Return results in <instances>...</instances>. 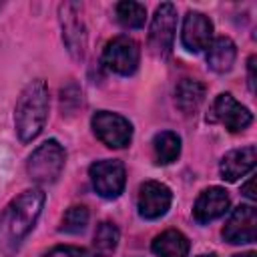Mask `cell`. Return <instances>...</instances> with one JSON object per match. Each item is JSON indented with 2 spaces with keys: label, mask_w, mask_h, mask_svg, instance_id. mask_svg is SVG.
<instances>
[{
  "label": "cell",
  "mask_w": 257,
  "mask_h": 257,
  "mask_svg": "<svg viewBox=\"0 0 257 257\" xmlns=\"http://www.w3.org/2000/svg\"><path fill=\"white\" fill-rule=\"evenodd\" d=\"M44 205V193L28 189L18 195L0 215V239L4 243L18 245L34 227Z\"/></svg>",
  "instance_id": "cell-1"
},
{
  "label": "cell",
  "mask_w": 257,
  "mask_h": 257,
  "mask_svg": "<svg viewBox=\"0 0 257 257\" xmlns=\"http://www.w3.org/2000/svg\"><path fill=\"white\" fill-rule=\"evenodd\" d=\"M48 116V88L44 80H32L24 86V90L18 96L16 112H14V124L18 139L22 143H30L40 135L44 128Z\"/></svg>",
  "instance_id": "cell-2"
},
{
  "label": "cell",
  "mask_w": 257,
  "mask_h": 257,
  "mask_svg": "<svg viewBox=\"0 0 257 257\" xmlns=\"http://www.w3.org/2000/svg\"><path fill=\"white\" fill-rule=\"evenodd\" d=\"M64 161H66V155H64V149L60 147L58 141H46L42 143L30 157H28V165H26V171L30 175V179L38 185H50L54 183L62 169H64Z\"/></svg>",
  "instance_id": "cell-3"
},
{
  "label": "cell",
  "mask_w": 257,
  "mask_h": 257,
  "mask_svg": "<svg viewBox=\"0 0 257 257\" xmlns=\"http://www.w3.org/2000/svg\"><path fill=\"white\" fill-rule=\"evenodd\" d=\"M175 28H177V10L171 2H163L153 16L151 30H149V48L155 56L165 58L175 40Z\"/></svg>",
  "instance_id": "cell-4"
},
{
  "label": "cell",
  "mask_w": 257,
  "mask_h": 257,
  "mask_svg": "<svg viewBox=\"0 0 257 257\" xmlns=\"http://www.w3.org/2000/svg\"><path fill=\"white\" fill-rule=\"evenodd\" d=\"M139 44L128 36H114L102 50V64L120 76H131L139 66Z\"/></svg>",
  "instance_id": "cell-5"
},
{
  "label": "cell",
  "mask_w": 257,
  "mask_h": 257,
  "mask_svg": "<svg viewBox=\"0 0 257 257\" xmlns=\"http://www.w3.org/2000/svg\"><path fill=\"white\" fill-rule=\"evenodd\" d=\"M90 124L96 139L110 149H124L133 139V124L116 112L98 110L92 116Z\"/></svg>",
  "instance_id": "cell-6"
},
{
  "label": "cell",
  "mask_w": 257,
  "mask_h": 257,
  "mask_svg": "<svg viewBox=\"0 0 257 257\" xmlns=\"http://www.w3.org/2000/svg\"><path fill=\"white\" fill-rule=\"evenodd\" d=\"M88 175L94 191L104 199H116L124 189L126 175L120 161H112V159L96 161L90 165Z\"/></svg>",
  "instance_id": "cell-7"
},
{
  "label": "cell",
  "mask_w": 257,
  "mask_h": 257,
  "mask_svg": "<svg viewBox=\"0 0 257 257\" xmlns=\"http://www.w3.org/2000/svg\"><path fill=\"white\" fill-rule=\"evenodd\" d=\"M211 120L221 122L231 133H239L251 124L253 114L249 112V108H245L241 102H237L229 92H223L213 102Z\"/></svg>",
  "instance_id": "cell-8"
},
{
  "label": "cell",
  "mask_w": 257,
  "mask_h": 257,
  "mask_svg": "<svg viewBox=\"0 0 257 257\" xmlns=\"http://www.w3.org/2000/svg\"><path fill=\"white\" fill-rule=\"evenodd\" d=\"M225 241L233 245L253 243L257 239V213L253 205H239L223 227Z\"/></svg>",
  "instance_id": "cell-9"
},
{
  "label": "cell",
  "mask_w": 257,
  "mask_h": 257,
  "mask_svg": "<svg viewBox=\"0 0 257 257\" xmlns=\"http://www.w3.org/2000/svg\"><path fill=\"white\" fill-rule=\"evenodd\" d=\"M173 195L171 189L159 181H147L139 189V215L143 219H159L163 217L171 207Z\"/></svg>",
  "instance_id": "cell-10"
},
{
  "label": "cell",
  "mask_w": 257,
  "mask_h": 257,
  "mask_svg": "<svg viewBox=\"0 0 257 257\" xmlns=\"http://www.w3.org/2000/svg\"><path fill=\"white\" fill-rule=\"evenodd\" d=\"M60 26H62V38L68 48V52L78 60L84 54V24L80 18V8L78 4L66 2L60 4Z\"/></svg>",
  "instance_id": "cell-11"
},
{
  "label": "cell",
  "mask_w": 257,
  "mask_h": 257,
  "mask_svg": "<svg viewBox=\"0 0 257 257\" xmlns=\"http://www.w3.org/2000/svg\"><path fill=\"white\" fill-rule=\"evenodd\" d=\"M213 40V24L201 12H189L183 22L181 42L189 52H201Z\"/></svg>",
  "instance_id": "cell-12"
},
{
  "label": "cell",
  "mask_w": 257,
  "mask_h": 257,
  "mask_svg": "<svg viewBox=\"0 0 257 257\" xmlns=\"http://www.w3.org/2000/svg\"><path fill=\"white\" fill-rule=\"evenodd\" d=\"M227 209H229L227 191L221 187H209L197 197L195 207H193V215L199 223H209V221H215L221 215H225Z\"/></svg>",
  "instance_id": "cell-13"
},
{
  "label": "cell",
  "mask_w": 257,
  "mask_h": 257,
  "mask_svg": "<svg viewBox=\"0 0 257 257\" xmlns=\"http://www.w3.org/2000/svg\"><path fill=\"white\" fill-rule=\"evenodd\" d=\"M255 161H257V151L253 145L249 147H243V149H235V151H229L223 161H221V177L229 183L241 179L243 175H247L249 171H253L255 167Z\"/></svg>",
  "instance_id": "cell-14"
},
{
  "label": "cell",
  "mask_w": 257,
  "mask_h": 257,
  "mask_svg": "<svg viewBox=\"0 0 257 257\" xmlns=\"http://www.w3.org/2000/svg\"><path fill=\"white\" fill-rule=\"evenodd\" d=\"M235 56H237L235 42L227 36H219V38L211 40V44L207 46V64L215 72L231 70V66L235 62Z\"/></svg>",
  "instance_id": "cell-15"
},
{
  "label": "cell",
  "mask_w": 257,
  "mask_h": 257,
  "mask_svg": "<svg viewBox=\"0 0 257 257\" xmlns=\"http://www.w3.org/2000/svg\"><path fill=\"white\" fill-rule=\"evenodd\" d=\"M151 249L157 257H187L189 255V239L181 231L169 229L153 239Z\"/></svg>",
  "instance_id": "cell-16"
},
{
  "label": "cell",
  "mask_w": 257,
  "mask_h": 257,
  "mask_svg": "<svg viewBox=\"0 0 257 257\" xmlns=\"http://www.w3.org/2000/svg\"><path fill=\"white\" fill-rule=\"evenodd\" d=\"M175 100L185 114H195L205 100V86L199 80L183 78L175 88Z\"/></svg>",
  "instance_id": "cell-17"
},
{
  "label": "cell",
  "mask_w": 257,
  "mask_h": 257,
  "mask_svg": "<svg viewBox=\"0 0 257 257\" xmlns=\"http://www.w3.org/2000/svg\"><path fill=\"white\" fill-rule=\"evenodd\" d=\"M153 151H155V161L159 165H169V163L177 161V157L181 153V139L171 131H163V133L155 135Z\"/></svg>",
  "instance_id": "cell-18"
},
{
  "label": "cell",
  "mask_w": 257,
  "mask_h": 257,
  "mask_svg": "<svg viewBox=\"0 0 257 257\" xmlns=\"http://www.w3.org/2000/svg\"><path fill=\"white\" fill-rule=\"evenodd\" d=\"M118 239H120V233H118L116 225L110 221H102L94 231V241H92L94 255L96 257H110L116 251Z\"/></svg>",
  "instance_id": "cell-19"
},
{
  "label": "cell",
  "mask_w": 257,
  "mask_h": 257,
  "mask_svg": "<svg viewBox=\"0 0 257 257\" xmlns=\"http://www.w3.org/2000/svg\"><path fill=\"white\" fill-rule=\"evenodd\" d=\"M147 18V8L139 2H118L116 4V20L124 26V28H141L145 24Z\"/></svg>",
  "instance_id": "cell-20"
},
{
  "label": "cell",
  "mask_w": 257,
  "mask_h": 257,
  "mask_svg": "<svg viewBox=\"0 0 257 257\" xmlns=\"http://www.w3.org/2000/svg\"><path fill=\"white\" fill-rule=\"evenodd\" d=\"M86 225H88V209L82 207V205H74L64 213L60 231H64V233H80V231H84Z\"/></svg>",
  "instance_id": "cell-21"
},
{
  "label": "cell",
  "mask_w": 257,
  "mask_h": 257,
  "mask_svg": "<svg viewBox=\"0 0 257 257\" xmlns=\"http://www.w3.org/2000/svg\"><path fill=\"white\" fill-rule=\"evenodd\" d=\"M46 257H90V253H88L86 249H80V247H72V245H58V247L50 249Z\"/></svg>",
  "instance_id": "cell-22"
},
{
  "label": "cell",
  "mask_w": 257,
  "mask_h": 257,
  "mask_svg": "<svg viewBox=\"0 0 257 257\" xmlns=\"http://www.w3.org/2000/svg\"><path fill=\"white\" fill-rule=\"evenodd\" d=\"M255 62H257V58L255 56H249L247 70H249V88H251V92L255 90Z\"/></svg>",
  "instance_id": "cell-23"
},
{
  "label": "cell",
  "mask_w": 257,
  "mask_h": 257,
  "mask_svg": "<svg viewBox=\"0 0 257 257\" xmlns=\"http://www.w3.org/2000/svg\"><path fill=\"white\" fill-rule=\"evenodd\" d=\"M253 183H255V179L251 177V179L241 187V193H243L247 199H251V201H255V199H257V195H255V191H253Z\"/></svg>",
  "instance_id": "cell-24"
},
{
  "label": "cell",
  "mask_w": 257,
  "mask_h": 257,
  "mask_svg": "<svg viewBox=\"0 0 257 257\" xmlns=\"http://www.w3.org/2000/svg\"><path fill=\"white\" fill-rule=\"evenodd\" d=\"M233 257H257L255 251H247V253H239V255H233Z\"/></svg>",
  "instance_id": "cell-25"
},
{
  "label": "cell",
  "mask_w": 257,
  "mask_h": 257,
  "mask_svg": "<svg viewBox=\"0 0 257 257\" xmlns=\"http://www.w3.org/2000/svg\"><path fill=\"white\" fill-rule=\"evenodd\" d=\"M197 257H217V255H213V253H209V255H197Z\"/></svg>",
  "instance_id": "cell-26"
}]
</instances>
